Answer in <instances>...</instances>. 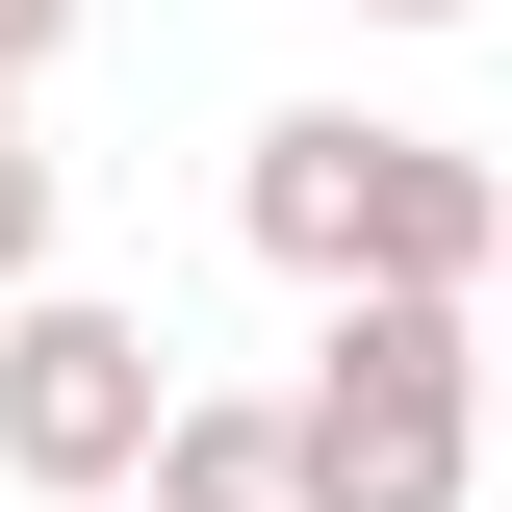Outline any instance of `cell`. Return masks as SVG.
Masks as SVG:
<instances>
[{"label": "cell", "instance_id": "6da1fadb", "mask_svg": "<svg viewBox=\"0 0 512 512\" xmlns=\"http://www.w3.org/2000/svg\"><path fill=\"white\" fill-rule=\"evenodd\" d=\"M231 231L308 282V308H359V282H410V308H487L512 256V154H461V128H384V103H282L231 154Z\"/></svg>", "mask_w": 512, "mask_h": 512}, {"label": "cell", "instance_id": "7a4b0ae2", "mask_svg": "<svg viewBox=\"0 0 512 512\" xmlns=\"http://www.w3.org/2000/svg\"><path fill=\"white\" fill-rule=\"evenodd\" d=\"M282 461H308V512H461L487 487V308H410V282L308 308Z\"/></svg>", "mask_w": 512, "mask_h": 512}, {"label": "cell", "instance_id": "3957f363", "mask_svg": "<svg viewBox=\"0 0 512 512\" xmlns=\"http://www.w3.org/2000/svg\"><path fill=\"white\" fill-rule=\"evenodd\" d=\"M154 410H180L154 308H103V282H26L0 308V487L26 512H128L154 487Z\"/></svg>", "mask_w": 512, "mask_h": 512}, {"label": "cell", "instance_id": "277c9868", "mask_svg": "<svg viewBox=\"0 0 512 512\" xmlns=\"http://www.w3.org/2000/svg\"><path fill=\"white\" fill-rule=\"evenodd\" d=\"M128 512H308V461H282V384H180Z\"/></svg>", "mask_w": 512, "mask_h": 512}, {"label": "cell", "instance_id": "5b68a950", "mask_svg": "<svg viewBox=\"0 0 512 512\" xmlns=\"http://www.w3.org/2000/svg\"><path fill=\"white\" fill-rule=\"evenodd\" d=\"M52 231H77V180H52V154H26V103H0V308L52 282Z\"/></svg>", "mask_w": 512, "mask_h": 512}, {"label": "cell", "instance_id": "8992f818", "mask_svg": "<svg viewBox=\"0 0 512 512\" xmlns=\"http://www.w3.org/2000/svg\"><path fill=\"white\" fill-rule=\"evenodd\" d=\"M77 52V0H0V103H26V77H52Z\"/></svg>", "mask_w": 512, "mask_h": 512}, {"label": "cell", "instance_id": "52a82bcc", "mask_svg": "<svg viewBox=\"0 0 512 512\" xmlns=\"http://www.w3.org/2000/svg\"><path fill=\"white\" fill-rule=\"evenodd\" d=\"M359 26H487V0H359Z\"/></svg>", "mask_w": 512, "mask_h": 512}, {"label": "cell", "instance_id": "ba28073f", "mask_svg": "<svg viewBox=\"0 0 512 512\" xmlns=\"http://www.w3.org/2000/svg\"><path fill=\"white\" fill-rule=\"evenodd\" d=\"M487 384H512V256H487Z\"/></svg>", "mask_w": 512, "mask_h": 512}]
</instances>
